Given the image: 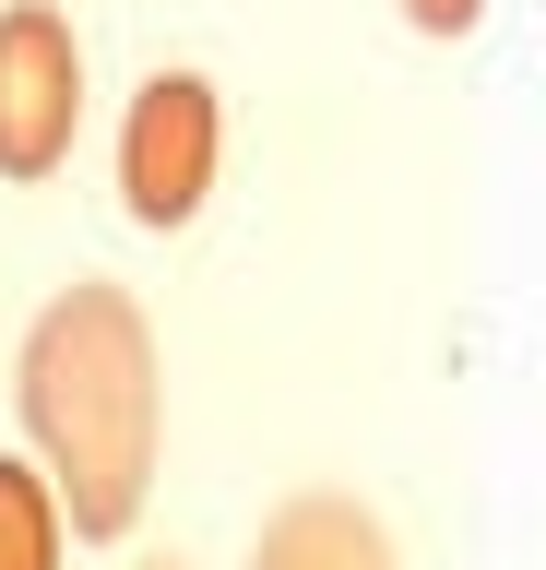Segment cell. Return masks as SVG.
<instances>
[{"instance_id":"1","label":"cell","mask_w":546,"mask_h":570,"mask_svg":"<svg viewBox=\"0 0 546 570\" xmlns=\"http://www.w3.org/2000/svg\"><path fill=\"white\" fill-rule=\"evenodd\" d=\"M24 440L72 534H131L155 488V440H167V392H155V333L119 285H72L24 345Z\"/></svg>"},{"instance_id":"2","label":"cell","mask_w":546,"mask_h":570,"mask_svg":"<svg viewBox=\"0 0 546 570\" xmlns=\"http://www.w3.org/2000/svg\"><path fill=\"white\" fill-rule=\"evenodd\" d=\"M215 155H226V107L202 71H155L131 96V131H119V203L143 226H190L202 190H215Z\"/></svg>"},{"instance_id":"3","label":"cell","mask_w":546,"mask_h":570,"mask_svg":"<svg viewBox=\"0 0 546 570\" xmlns=\"http://www.w3.org/2000/svg\"><path fill=\"white\" fill-rule=\"evenodd\" d=\"M83 131V48L48 0L0 12V178H48Z\"/></svg>"},{"instance_id":"4","label":"cell","mask_w":546,"mask_h":570,"mask_svg":"<svg viewBox=\"0 0 546 570\" xmlns=\"http://www.w3.org/2000/svg\"><path fill=\"white\" fill-rule=\"evenodd\" d=\"M250 570H393V534L368 523L357 499H286L274 523H261V547H250Z\"/></svg>"},{"instance_id":"5","label":"cell","mask_w":546,"mask_h":570,"mask_svg":"<svg viewBox=\"0 0 546 570\" xmlns=\"http://www.w3.org/2000/svg\"><path fill=\"white\" fill-rule=\"evenodd\" d=\"M0 570H60V499L37 463H0Z\"/></svg>"},{"instance_id":"6","label":"cell","mask_w":546,"mask_h":570,"mask_svg":"<svg viewBox=\"0 0 546 570\" xmlns=\"http://www.w3.org/2000/svg\"><path fill=\"white\" fill-rule=\"evenodd\" d=\"M404 12H416V24H428V36H464L475 12H487V0H404Z\"/></svg>"}]
</instances>
